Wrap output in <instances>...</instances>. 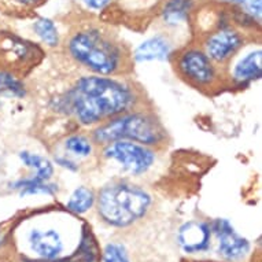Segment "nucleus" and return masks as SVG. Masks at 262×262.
Wrapping results in <instances>:
<instances>
[{"label":"nucleus","instance_id":"nucleus-4","mask_svg":"<svg viewBox=\"0 0 262 262\" xmlns=\"http://www.w3.org/2000/svg\"><path fill=\"white\" fill-rule=\"evenodd\" d=\"M91 138L96 147L116 140H128L159 150L169 142L168 130L161 118L144 104L95 126L91 129Z\"/></svg>","mask_w":262,"mask_h":262},{"label":"nucleus","instance_id":"nucleus-26","mask_svg":"<svg viewBox=\"0 0 262 262\" xmlns=\"http://www.w3.org/2000/svg\"><path fill=\"white\" fill-rule=\"evenodd\" d=\"M221 2H225V3H229V5H243L245 0H221Z\"/></svg>","mask_w":262,"mask_h":262},{"label":"nucleus","instance_id":"nucleus-27","mask_svg":"<svg viewBox=\"0 0 262 262\" xmlns=\"http://www.w3.org/2000/svg\"><path fill=\"white\" fill-rule=\"evenodd\" d=\"M3 245H5V236H3V235H0V247H2Z\"/></svg>","mask_w":262,"mask_h":262},{"label":"nucleus","instance_id":"nucleus-7","mask_svg":"<svg viewBox=\"0 0 262 262\" xmlns=\"http://www.w3.org/2000/svg\"><path fill=\"white\" fill-rule=\"evenodd\" d=\"M44 48L10 32H0V68L17 73L36 68L43 60Z\"/></svg>","mask_w":262,"mask_h":262},{"label":"nucleus","instance_id":"nucleus-10","mask_svg":"<svg viewBox=\"0 0 262 262\" xmlns=\"http://www.w3.org/2000/svg\"><path fill=\"white\" fill-rule=\"evenodd\" d=\"M210 224L211 235L217 241V251L220 257L231 262L242 261L249 255L250 242L235 231L229 220L215 219Z\"/></svg>","mask_w":262,"mask_h":262},{"label":"nucleus","instance_id":"nucleus-12","mask_svg":"<svg viewBox=\"0 0 262 262\" xmlns=\"http://www.w3.org/2000/svg\"><path fill=\"white\" fill-rule=\"evenodd\" d=\"M176 40L170 35L157 33L147 37L130 52L132 63H150V62H170L177 51Z\"/></svg>","mask_w":262,"mask_h":262},{"label":"nucleus","instance_id":"nucleus-19","mask_svg":"<svg viewBox=\"0 0 262 262\" xmlns=\"http://www.w3.org/2000/svg\"><path fill=\"white\" fill-rule=\"evenodd\" d=\"M33 33L39 40V44L43 48L54 50L60 46V33L58 26L52 19L46 17H40L32 24Z\"/></svg>","mask_w":262,"mask_h":262},{"label":"nucleus","instance_id":"nucleus-16","mask_svg":"<svg viewBox=\"0 0 262 262\" xmlns=\"http://www.w3.org/2000/svg\"><path fill=\"white\" fill-rule=\"evenodd\" d=\"M22 166L30 170V176L40 181H51L55 176V165L51 158L40 152L22 150L18 154Z\"/></svg>","mask_w":262,"mask_h":262},{"label":"nucleus","instance_id":"nucleus-25","mask_svg":"<svg viewBox=\"0 0 262 262\" xmlns=\"http://www.w3.org/2000/svg\"><path fill=\"white\" fill-rule=\"evenodd\" d=\"M10 5L18 9H30V7H36L43 3L44 0H6Z\"/></svg>","mask_w":262,"mask_h":262},{"label":"nucleus","instance_id":"nucleus-6","mask_svg":"<svg viewBox=\"0 0 262 262\" xmlns=\"http://www.w3.org/2000/svg\"><path fill=\"white\" fill-rule=\"evenodd\" d=\"M99 157L118 177L139 180L150 174L158 165L157 148L128 140H116L99 147Z\"/></svg>","mask_w":262,"mask_h":262},{"label":"nucleus","instance_id":"nucleus-22","mask_svg":"<svg viewBox=\"0 0 262 262\" xmlns=\"http://www.w3.org/2000/svg\"><path fill=\"white\" fill-rule=\"evenodd\" d=\"M51 159L55 166L63 169L66 172L77 173L80 172V169H81V163L78 162L77 159L72 158V157L66 155L64 152H62V151H55V152L52 154Z\"/></svg>","mask_w":262,"mask_h":262},{"label":"nucleus","instance_id":"nucleus-17","mask_svg":"<svg viewBox=\"0 0 262 262\" xmlns=\"http://www.w3.org/2000/svg\"><path fill=\"white\" fill-rule=\"evenodd\" d=\"M10 188L17 191L21 196H33V195H47L55 196L59 192V184L55 181H40L28 174L25 177H19L13 183H10Z\"/></svg>","mask_w":262,"mask_h":262},{"label":"nucleus","instance_id":"nucleus-20","mask_svg":"<svg viewBox=\"0 0 262 262\" xmlns=\"http://www.w3.org/2000/svg\"><path fill=\"white\" fill-rule=\"evenodd\" d=\"M28 94L26 85L17 73L10 70L0 69V98L2 96H13L17 99L25 98Z\"/></svg>","mask_w":262,"mask_h":262},{"label":"nucleus","instance_id":"nucleus-2","mask_svg":"<svg viewBox=\"0 0 262 262\" xmlns=\"http://www.w3.org/2000/svg\"><path fill=\"white\" fill-rule=\"evenodd\" d=\"M64 48L69 59L88 74L126 76L134 66L128 48L99 26H85L73 32Z\"/></svg>","mask_w":262,"mask_h":262},{"label":"nucleus","instance_id":"nucleus-24","mask_svg":"<svg viewBox=\"0 0 262 262\" xmlns=\"http://www.w3.org/2000/svg\"><path fill=\"white\" fill-rule=\"evenodd\" d=\"M82 3L85 5V7L88 10H92V11H102L107 7L112 0H82Z\"/></svg>","mask_w":262,"mask_h":262},{"label":"nucleus","instance_id":"nucleus-1","mask_svg":"<svg viewBox=\"0 0 262 262\" xmlns=\"http://www.w3.org/2000/svg\"><path fill=\"white\" fill-rule=\"evenodd\" d=\"M143 104L142 91L125 76L88 73L76 78L66 90L50 99L52 112L90 130Z\"/></svg>","mask_w":262,"mask_h":262},{"label":"nucleus","instance_id":"nucleus-9","mask_svg":"<svg viewBox=\"0 0 262 262\" xmlns=\"http://www.w3.org/2000/svg\"><path fill=\"white\" fill-rule=\"evenodd\" d=\"M247 43L249 40L241 29L229 24H220L207 32L199 46L214 63L224 68Z\"/></svg>","mask_w":262,"mask_h":262},{"label":"nucleus","instance_id":"nucleus-23","mask_svg":"<svg viewBox=\"0 0 262 262\" xmlns=\"http://www.w3.org/2000/svg\"><path fill=\"white\" fill-rule=\"evenodd\" d=\"M242 6L245 7L243 13L246 14V17L254 24L259 25L262 15V0H245Z\"/></svg>","mask_w":262,"mask_h":262},{"label":"nucleus","instance_id":"nucleus-3","mask_svg":"<svg viewBox=\"0 0 262 262\" xmlns=\"http://www.w3.org/2000/svg\"><path fill=\"white\" fill-rule=\"evenodd\" d=\"M154 203L152 193L136 180L116 177L96 192L95 209L102 223L124 229L142 221Z\"/></svg>","mask_w":262,"mask_h":262},{"label":"nucleus","instance_id":"nucleus-8","mask_svg":"<svg viewBox=\"0 0 262 262\" xmlns=\"http://www.w3.org/2000/svg\"><path fill=\"white\" fill-rule=\"evenodd\" d=\"M225 86L245 90L262 78V47L247 43L223 68Z\"/></svg>","mask_w":262,"mask_h":262},{"label":"nucleus","instance_id":"nucleus-15","mask_svg":"<svg viewBox=\"0 0 262 262\" xmlns=\"http://www.w3.org/2000/svg\"><path fill=\"white\" fill-rule=\"evenodd\" d=\"M96 148L98 147L91 138V135L84 132H73L66 135L60 143V151L72 158L77 159L78 162L92 158L96 152Z\"/></svg>","mask_w":262,"mask_h":262},{"label":"nucleus","instance_id":"nucleus-13","mask_svg":"<svg viewBox=\"0 0 262 262\" xmlns=\"http://www.w3.org/2000/svg\"><path fill=\"white\" fill-rule=\"evenodd\" d=\"M210 224L202 220H189L179 228L177 243L185 254H202L211 247Z\"/></svg>","mask_w":262,"mask_h":262},{"label":"nucleus","instance_id":"nucleus-18","mask_svg":"<svg viewBox=\"0 0 262 262\" xmlns=\"http://www.w3.org/2000/svg\"><path fill=\"white\" fill-rule=\"evenodd\" d=\"M96 192L88 185H77L70 192L69 198L64 203V209L76 215H84L95 207Z\"/></svg>","mask_w":262,"mask_h":262},{"label":"nucleus","instance_id":"nucleus-14","mask_svg":"<svg viewBox=\"0 0 262 262\" xmlns=\"http://www.w3.org/2000/svg\"><path fill=\"white\" fill-rule=\"evenodd\" d=\"M195 9V0H165L159 17L166 29H180L188 24Z\"/></svg>","mask_w":262,"mask_h":262},{"label":"nucleus","instance_id":"nucleus-21","mask_svg":"<svg viewBox=\"0 0 262 262\" xmlns=\"http://www.w3.org/2000/svg\"><path fill=\"white\" fill-rule=\"evenodd\" d=\"M103 261L104 262H130L129 261L128 251L124 245L110 242L106 245L103 250Z\"/></svg>","mask_w":262,"mask_h":262},{"label":"nucleus","instance_id":"nucleus-11","mask_svg":"<svg viewBox=\"0 0 262 262\" xmlns=\"http://www.w3.org/2000/svg\"><path fill=\"white\" fill-rule=\"evenodd\" d=\"M28 245L32 253L40 261H52L64 251V241L62 233L54 225H39L30 228L28 232Z\"/></svg>","mask_w":262,"mask_h":262},{"label":"nucleus","instance_id":"nucleus-5","mask_svg":"<svg viewBox=\"0 0 262 262\" xmlns=\"http://www.w3.org/2000/svg\"><path fill=\"white\" fill-rule=\"evenodd\" d=\"M170 63L180 80L201 92L211 94L225 88L223 68L214 63L199 44L177 48Z\"/></svg>","mask_w":262,"mask_h":262}]
</instances>
